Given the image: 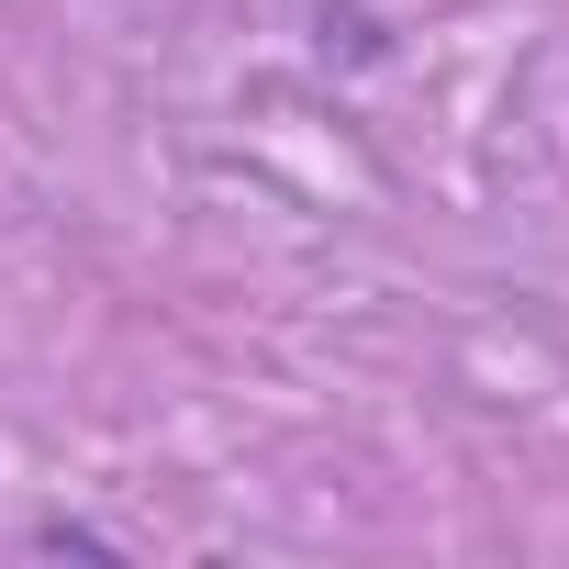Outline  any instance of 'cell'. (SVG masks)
I'll return each mask as SVG.
<instances>
[{"mask_svg":"<svg viewBox=\"0 0 569 569\" xmlns=\"http://www.w3.org/2000/svg\"><path fill=\"white\" fill-rule=\"evenodd\" d=\"M34 547H46V558H101V569H123V536H101L90 513H34Z\"/></svg>","mask_w":569,"mask_h":569,"instance_id":"cell-2","label":"cell"},{"mask_svg":"<svg viewBox=\"0 0 569 569\" xmlns=\"http://www.w3.org/2000/svg\"><path fill=\"white\" fill-rule=\"evenodd\" d=\"M313 57L325 68H380L391 57V23L369 12V0H313Z\"/></svg>","mask_w":569,"mask_h":569,"instance_id":"cell-1","label":"cell"}]
</instances>
